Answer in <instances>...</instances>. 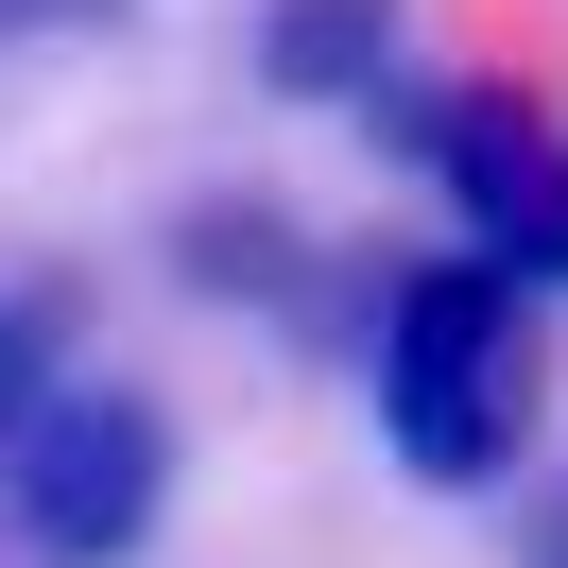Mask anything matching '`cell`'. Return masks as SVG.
Segmentation results:
<instances>
[{
  "mask_svg": "<svg viewBox=\"0 0 568 568\" xmlns=\"http://www.w3.org/2000/svg\"><path fill=\"white\" fill-rule=\"evenodd\" d=\"M534 430H551V293L483 242L414 258L379 311V448L430 499H483L534 465Z\"/></svg>",
  "mask_w": 568,
  "mask_h": 568,
  "instance_id": "6da1fadb",
  "label": "cell"
},
{
  "mask_svg": "<svg viewBox=\"0 0 568 568\" xmlns=\"http://www.w3.org/2000/svg\"><path fill=\"white\" fill-rule=\"evenodd\" d=\"M379 139L465 207L483 258H517L534 293H568V121L534 104V87H499V70H396Z\"/></svg>",
  "mask_w": 568,
  "mask_h": 568,
  "instance_id": "7a4b0ae2",
  "label": "cell"
},
{
  "mask_svg": "<svg viewBox=\"0 0 568 568\" xmlns=\"http://www.w3.org/2000/svg\"><path fill=\"white\" fill-rule=\"evenodd\" d=\"M0 499H18V551L36 568H121L155 534V499H173V414H155L139 379L36 396L18 448H0Z\"/></svg>",
  "mask_w": 568,
  "mask_h": 568,
  "instance_id": "3957f363",
  "label": "cell"
},
{
  "mask_svg": "<svg viewBox=\"0 0 568 568\" xmlns=\"http://www.w3.org/2000/svg\"><path fill=\"white\" fill-rule=\"evenodd\" d=\"M258 87L276 104H379L396 87V0H258Z\"/></svg>",
  "mask_w": 568,
  "mask_h": 568,
  "instance_id": "277c9868",
  "label": "cell"
},
{
  "mask_svg": "<svg viewBox=\"0 0 568 568\" xmlns=\"http://www.w3.org/2000/svg\"><path fill=\"white\" fill-rule=\"evenodd\" d=\"M36 18H87V36H104L121 0H0V36H36Z\"/></svg>",
  "mask_w": 568,
  "mask_h": 568,
  "instance_id": "5b68a950",
  "label": "cell"
}]
</instances>
